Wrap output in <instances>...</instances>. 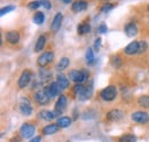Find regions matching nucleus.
<instances>
[{
    "instance_id": "1",
    "label": "nucleus",
    "mask_w": 149,
    "mask_h": 142,
    "mask_svg": "<svg viewBox=\"0 0 149 142\" xmlns=\"http://www.w3.org/2000/svg\"><path fill=\"white\" fill-rule=\"evenodd\" d=\"M68 77L74 83H80V84H83L87 79L88 74H87V72L85 70H76V69H74V70H70V72L68 73Z\"/></svg>"
},
{
    "instance_id": "2",
    "label": "nucleus",
    "mask_w": 149,
    "mask_h": 142,
    "mask_svg": "<svg viewBox=\"0 0 149 142\" xmlns=\"http://www.w3.org/2000/svg\"><path fill=\"white\" fill-rule=\"evenodd\" d=\"M100 96L103 101L106 102H110V101H113L117 96V88L115 86H107L106 88H103L100 93Z\"/></svg>"
},
{
    "instance_id": "3",
    "label": "nucleus",
    "mask_w": 149,
    "mask_h": 142,
    "mask_svg": "<svg viewBox=\"0 0 149 142\" xmlns=\"http://www.w3.org/2000/svg\"><path fill=\"white\" fill-rule=\"evenodd\" d=\"M54 60V53L52 51H46L41 54L40 56H38L37 64L40 68H45L47 64H49L51 62H53Z\"/></svg>"
},
{
    "instance_id": "4",
    "label": "nucleus",
    "mask_w": 149,
    "mask_h": 142,
    "mask_svg": "<svg viewBox=\"0 0 149 142\" xmlns=\"http://www.w3.org/2000/svg\"><path fill=\"white\" fill-rule=\"evenodd\" d=\"M35 132H36V127L32 124H29V123H24L19 127V134H21V136L23 139L32 138Z\"/></svg>"
},
{
    "instance_id": "5",
    "label": "nucleus",
    "mask_w": 149,
    "mask_h": 142,
    "mask_svg": "<svg viewBox=\"0 0 149 142\" xmlns=\"http://www.w3.org/2000/svg\"><path fill=\"white\" fill-rule=\"evenodd\" d=\"M31 77H32V73H31L30 70L23 71V72L21 73V76H19V80H17V86H19V88H24V87H26V86L30 84V81H31Z\"/></svg>"
},
{
    "instance_id": "6",
    "label": "nucleus",
    "mask_w": 149,
    "mask_h": 142,
    "mask_svg": "<svg viewBox=\"0 0 149 142\" xmlns=\"http://www.w3.org/2000/svg\"><path fill=\"white\" fill-rule=\"evenodd\" d=\"M132 120L138 124H147L149 122V115L146 111H136L131 116Z\"/></svg>"
},
{
    "instance_id": "7",
    "label": "nucleus",
    "mask_w": 149,
    "mask_h": 142,
    "mask_svg": "<svg viewBox=\"0 0 149 142\" xmlns=\"http://www.w3.org/2000/svg\"><path fill=\"white\" fill-rule=\"evenodd\" d=\"M49 100H51V97H49L48 94L45 92V89L38 90V92H36V94H35V101L37 102L38 104H40V106L48 104V103H49Z\"/></svg>"
},
{
    "instance_id": "8",
    "label": "nucleus",
    "mask_w": 149,
    "mask_h": 142,
    "mask_svg": "<svg viewBox=\"0 0 149 142\" xmlns=\"http://www.w3.org/2000/svg\"><path fill=\"white\" fill-rule=\"evenodd\" d=\"M19 111L23 116H30L32 113V106L30 103V101L25 97L21 100V104H19Z\"/></svg>"
},
{
    "instance_id": "9",
    "label": "nucleus",
    "mask_w": 149,
    "mask_h": 142,
    "mask_svg": "<svg viewBox=\"0 0 149 142\" xmlns=\"http://www.w3.org/2000/svg\"><path fill=\"white\" fill-rule=\"evenodd\" d=\"M44 89H45V92L48 94V96L51 99L56 97L60 94V92H61V88H60V86H58L57 83H51L48 86H46Z\"/></svg>"
},
{
    "instance_id": "10",
    "label": "nucleus",
    "mask_w": 149,
    "mask_h": 142,
    "mask_svg": "<svg viewBox=\"0 0 149 142\" xmlns=\"http://www.w3.org/2000/svg\"><path fill=\"white\" fill-rule=\"evenodd\" d=\"M58 115L60 113L57 111H55V110L54 111H51V110H41L39 112V118L42 119V120H45V122H51V120L55 119Z\"/></svg>"
},
{
    "instance_id": "11",
    "label": "nucleus",
    "mask_w": 149,
    "mask_h": 142,
    "mask_svg": "<svg viewBox=\"0 0 149 142\" xmlns=\"http://www.w3.org/2000/svg\"><path fill=\"white\" fill-rule=\"evenodd\" d=\"M67 104H68V100H67V97H65L64 95H60L58 99H57V101H56V103H55V111H57L58 113H62V112L65 110Z\"/></svg>"
},
{
    "instance_id": "12",
    "label": "nucleus",
    "mask_w": 149,
    "mask_h": 142,
    "mask_svg": "<svg viewBox=\"0 0 149 142\" xmlns=\"http://www.w3.org/2000/svg\"><path fill=\"white\" fill-rule=\"evenodd\" d=\"M123 118V112L118 109H112L107 113V119L109 122H117Z\"/></svg>"
},
{
    "instance_id": "13",
    "label": "nucleus",
    "mask_w": 149,
    "mask_h": 142,
    "mask_svg": "<svg viewBox=\"0 0 149 142\" xmlns=\"http://www.w3.org/2000/svg\"><path fill=\"white\" fill-rule=\"evenodd\" d=\"M56 83L58 84V86H60L61 90L67 89L68 87H69V85H70L69 79H68V78L65 77V74H63V73H58V74L56 76Z\"/></svg>"
},
{
    "instance_id": "14",
    "label": "nucleus",
    "mask_w": 149,
    "mask_h": 142,
    "mask_svg": "<svg viewBox=\"0 0 149 142\" xmlns=\"http://www.w3.org/2000/svg\"><path fill=\"white\" fill-rule=\"evenodd\" d=\"M124 30H125L126 36L130 37V38H133V37H135V36L138 35V26H136V24L133 23V22L127 23V24L125 25Z\"/></svg>"
},
{
    "instance_id": "15",
    "label": "nucleus",
    "mask_w": 149,
    "mask_h": 142,
    "mask_svg": "<svg viewBox=\"0 0 149 142\" xmlns=\"http://www.w3.org/2000/svg\"><path fill=\"white\" fill-rule=\"evenodd\" d=\"M87 8V2L85 0H78V1H74L71 6V9L74 13H79V12H84L86 10Z\"/></svg>"
},
{
    "instance_id": "16",
    "label": "nucleus",
    "mask_w": 149,
    "mask_h": 142,
    "mask_svg": "<svg viewBox=\"0 0 149 142\" xmlns=\"http://www.w3.org/2000/svg\"><path fill=\"white\" fill-rule=\"evenodd\" d=\"M6 40H7L10 45H15V44H17L19 41V33L17 31H14V30L8 31V32L6 33Z\"/></svg>"
},
{
    "instance_id": "17",
    "label": "nucleus",
    "mask_w": 149,
    "mask_h": 142,
    "mask_svg": "<svg viewBox=\"0 0 149 142\" xmlns=\"http://www.w3.org/2000/svg\"><path fill=\"white\" fill-rule=\"evenodd\" d=\"M62 21H63V15H62V13H57L54 18H53V21H52V24H51V29L53 30V31H57L60 28H61V25H62Z\"/></svg>"
},
{
    "instance_id": "18",
    "label": "nucleus",
    "mask_w": 149,
    "mask_h": 142,
    "mask_svg": "<svg viewBox=\"0 0 149 142\" xmlns=\"http://www.w3.org/2000/svg\"><path fill=\"white\" fill-rule=\"evenodd\" d=\"M92 94H93V85L91 84L90 86H87V87H85V89L77 96L80 101H85V100H88V99H91V96H92Z\"/></svg>"
},
{
    "instance_id": "19",
    "label": "nucleus",
    "mask_w": 149,
    "mask_h": 142,
    "mask_svg": "<svg viewBox=\"0 0 149 142\" xmlns=\"http://www.w3.org/2000/svg\"><path fill=\"white\" fill-rule=\"evenodd\" d=\"M124 52L127 55H134L139 52V41H132L130 42L125 48H124Z\"/></svg>"
},
{
    "instance_id": "20",
    "label": "nucleus",
    "mask_w": 149,
    "mask_h": 142,
    "mask_svg": "<svg viewBox=\"0 0 149 142\" xmlns=\"http://www.w3.org/2000/svg\"><path fill=\"white\" fill-rule=\"evenodd\" d=\"M58 129H60V126L57 124H49L42 128V134L52 135V134H55L56 132H58Z\"/></svg>"
},
{
    "instance_id": "21",
    "label": "nucleus",
    "mask_w": 149,
    "mask_h": 142,
    "mask_svg": "<svg viewBox=\"0 0 149 142\" xmlns=\"http://www.w3.org/2000/svg\"><path fill=\"white\" fill-rule=\"evenodd\" d=\"M56 124L60 126V128H64V127H68L71 124V118L70 117H58L57 120H56Z\"/></svg>"
},
{
    "instance_id": "22",
    "label": "nucleus",
    "mask_w": 149,
    "mask_h": 142,
    "mask_svg": "<svg viewBox=\"0 0 149 142\" xmlns=\"http://www.w3.org/2000/svg\"><path fill=\"white\" fill-rule=\"evenodd\" d=\"M45 44H46V37L45 36H40L38 38L37 42H36V46H35V52L39 53L42 51V48L45 47Z\"/></svg>"
},
{
    "instance_id": "23",
    "label": "nucleus",
    "mask_w": 149,
    "mask_h": 142,
    "mask_svg": "<svg viewBox=\"0 0 149 142\" xmlns=\"http://www.w3.org/2000/svg\"><path fill=\"white\" fill-rule=\"evenodd\" d=\"M90 31H91V26H90L88 23H80L77 26L78 35H85V33H88Z\"/></svg>"
},
{
    "instance_id": "24",
    "label": "nucleus",
    "mask_w": 149,
    "mask_h": 142,
    "mask_svg": "<svg viewBox=\"0 0 149 142\" xmlns=\"http://www.w3.org/2000/svg\"><path fill=\"white\" fill-rule=\"evenodd\" d=\"M110 64H111L113 68L118 69V68H120L123 65V60L120 58L119 55H113V56H111V58H110Z\"/></svg>"
},
{
    "instance_id": "25",
    "label": "nucleus",
    "mask_w": 149,
    "mask_h": 142,
    "mask_svg": "<svg viewBox=\"0 0 149 142\" xmlns=\"http://www.w3.org/2000/svg\"><path fill=\"white\" fill-rule=\"evenodd\" d=\"M32 22H33L35 24H37V25L42 24V23L45 22V14H44L42 12H37V13L33 15V17H32Z\"/></svg>"
},
{
    "instance_id": "26",
    "label": "nucleus",
    "mask_w": 149,
    "mask_h": 142,
    "mask_svg": "<svg viewBox=\"0 0 149 142\" xmlns=\"http://www.w3.org/2000/svg\"><path fill=\"white\" fill-rule=\"evenodd\" d=\"M69 64H70V60H69L68 57H62V58L58 61V63H57V65H56V69L62 71V70H64V69H67Z\"/></svg>"
},
{
    "instance_id": "27",
    "label": "nucleus",
    "mask_w": 149,
    "mask_h": 142,
    "mask_svg": "<svg viewBox=\"0 0 149 142\" xmlns=\"http://www.w3.org/2000/svg\"><path fill=\"white\" fill-rule=\"evenodd\" d=\"M138 103L142 108H146V109L149 108V95H141L138 99Z\"/></svg>"
},
{
    "instance_id": "28",
    "label": "nucleus",
    "mask_w": 149,
    "mask_h": 142,
    "mask_svg": "<svg viewBox=\"0 0 149 142\" xmlns=\"http://www.w3.org/2000/svg\"><path fill=\"white\" fill-rule=\"evenodd\" d=\"M85 58H86V62H87L90 65L94 64V62H95V57H94V53H93V49H92V48H88V49L86 51Z\"/></svg>"
},
{
    "instance_id": "29",
    "label": "nucleus",
    "mask_w": 149,
    "mask_h": 142,
    "mask_svg": "<svg viewBox=\"0 0 149 142\" xmlns=\"http://www.w3.org/2000/svg\"><path fill=\"white\" fill-rule=\"evenodd\" d=\"M118 142H136V136L133 134H124L118 139Z\"/></svg>"
},
{
    "instance_id": "30",
    "label": "nucleus",
    "mask_w": 149,
    "mask_h": 142,
    "mask_svg": "<svg viewBox=\"0 0 149 142\" xmlns=\"http://www.w3.org/2000/svg\"><path fill=\"white\" fill-rule=\"evenodd\" d=\"M84 89H85V86H84L83 84H80V83H76V84H74V86L72 87V93H74V95H77V96H78V95H79Z\"/></svg>"
},
{
    "instance_id": "31",
    "label": "nucleus",
    "mask_w": 149,
    "mask_h": 142,
    "mask_svg": "<svg viewBox=\"0 0 149 142\" xmlns=\"http://www.w3.org/2000/svg\"><path fill=\"white\" fill-rule=\"evenodd\" d=\"M39 7H41V1L40 0H36V1H31L28 5V8L30 10H37Z\"/></svg>"
},
{
    "instance_id": "32",
    "label": "nucleus",
    "mask_w": 149,
    "mask_h": 142,
    "mask_svg": "<svg viewBox=\"0 0 149 142\" xmlns=\"http://www.w3.org/2000/svg\"><path fill=\"white\" fill-rule=\"evenodd\" d=\"M147 48H148V44H147V41H145V40H141V41H139V54H142L145 53L146 51H147Z\"/></svg>"
},
{
    "instance_id": "33",
    "label": "nucleus",
    "mask_w": 149,
    "mask_h": 142,
    "mask_svg": "<svg viewBox=\"0 0 149 142\" xmlns=\"http://www.w3.org/2000/svg\"><path fill=\"white\" fill-rule=\"evenodd\" d=\"M14 9H15V6H13V5H9V6H6V7H2V8H1V10H0V15H1V16H3L5 14H7V13H9V12L14 10Z\"/></svg>"
},
{
    "instance_id": "34",
    "label": "nucleus",
    "mask_w": 149,
    "mask_h": 142,
    "mask_svg": "<svg viewBox=\"0 0 149 142\" xmlns=\"http://www.w3.org/2000/svg\"><path fill=\"white\" fill-rule=\"evenodd\" d=\"M113 7H115V5L107 2V3H104V5L101 7V12H102V13H108V12H110V10H111Z\"/></svg>"
},
{
    "instance_id": "35",
    "label": "nucleus",
    "mask_w": 149,
    "mask_h": 142,
    "mask_svg": "<svg viewBox=\"0 0 149 142\" xmlns=\"http://www.w3.org/2000/svg\"><path fill=\"white\" fill-rule=\"evenodd\" d=\"M49 74H51V73H49L48 71H45V70H41V69H40V76H41L42 80H47V79H49V78H51Z\"/></svg>"
},
{
    "instance_id": "36",
    "label": "nucleus",
    "mask_w": 149,
    "mask_h": 142,
    "mask_svg": "<svg viewBox=\"0 0 149 142\" xmlns=\"http://www.w3.org/2000/svg\"><path fill=\"white\" fill-rule=\"evenodd\" d=\"M41 6H42L45 9H51V8H52V3H51L48 0H42V1H41Z\"/></svg>"
},
{
    "instance_id": "37",
    "label": "nucleus",
    "mask_w": 149,
    "mask_h": 142,
    "mask_svg": "<svg viewBox=\"0 0 149 142\" xmlns=\"http://www.w3.org/2000/svg\"><path fill=\"white\" fill-rule=\"evenodd\" d=\"M107 30H108V28H107L106 24H101V25L97 28V32H99V33H106Z\"/></svg>"
},
{
    "instance_id": "38",
    "label": "nucleus",
    "mask_w": 149,
    "mask_h": 142,
    "mask_svg": "<svg viewBox=\"0 0 149 142\" xmlns=\"http://www.w3.org/2000/svg\"><path fill=\"white\" fill-rule=\"evenodd\" d=\"M101 42H102V39H101V38H97V39L95 40V42H94V49H95V51H99V49H100Z\"/></svg>"
},
{
    "instance_id": "39",
    "label": "nucleus",
    "mask_w": 149,
    "mask_h": 142,
    "mask_svg": "<svg viewBox=\"0 0 149 142\" xmlns=\"http://www.w3.org/2000/svg\"><path fill=\"white\" fill-rule=\"evenodd\" d=\"M40 140H41V136L38 135V136H36V138H33L30 142H40Z\"/></svg>"
},
{
    "instance_id": "40",
    "label": "nucleus",
    "mask_w": 149,
    "mask_h": 142,
    "mask_svg": "<svg viewBox=\"0 0 149 142\" xmlns=\"http://www.w3.org/2000/svg\"><path fill=\"white\" fill-rule=\"evenodd\" d=\"M62 1H63L64 3H69V2H70V1H72V0H62Z\"/></svg>"
},
{
    "instance_id": "41",
    "label": "nucleus",
    "mask_w": 149,
    "mask_h": 142,
    "mask_svg": "<svg viewBox=\"0 0 149 142\" xmlns=\"http://www.w3.org/2000/svg\"><path fill=\"white\" fill-rule=\"evenodd\" d=\"M147 10H148V13H149V5H148V7H147Z\"/></svg>"
},
{
    "instance_id": "42",
    "label": "nucleus",
    "mask_w": 149,
    "mask_h": 142,
    "mask_svg": "<svg viewBox=\"0 0 149 142\" xmlns=\"http://www.w3.org/2000/svg\"><path fill=\"white\" fill-rule=\"evenodd\" d=\"M103 1H109V0H103Z\"/></svg>"
}]
</instances>
